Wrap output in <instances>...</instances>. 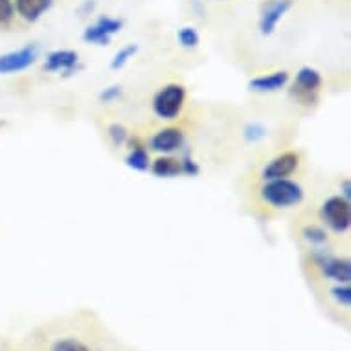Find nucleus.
Instances as JSON below:
<instances>
[{
    "label": "nucleus",
    "instance_id": "obj_1",
    "mask_svg": "<svg viewBox=\"0 0 351 351\" xmlns=\"http://www.w3.org/2000/svg\"><path fill=\"white\" fill-rule=\"evenodd\" d=\"M304 188L291 179L265 180L261 188V199L272 208H293L304 201Z\"/></svg>",
    "mask_w": 351,
    "mask_h": 351
},
{
    "label": "nucleus",
    "instance_id": "obj_2",
    "mask_svg": "<svg viewBox=\"0 0 351 351\" xmlns=\"http://www.w3.org/2000/svg\"><path fill=\"white\" fill-rule=\"evenodd\" d=\"M186 104V88L180 83H167L153 98V112L160 120L179 118Z\"/></svg>",
    "mask_w": 351,
    "mask_h": 351
},
{
    "label": "nucleus",
    "instance_id": "obj_3",
    "mask_svg": "<svg viewBox=\"0 0 351 351\" xmlns=\"http://www.w3.org/2000/svg\"><path fill=\"white\" fill-rule=\"evenodd\" d=\"M324 223L337 234H346L351 228V202L344 197L333 195L322 204Z\"/></svg>",
    "mask_w": 351,
    "mask_h": 351
},
{
    "label": "nucleus",
    "instance_id": "obj_4",
    "mask_svg": "<svg viewBox=\"0 0 351 351\" xmlns=\"http://www.w3.org/2000/svg\"><path fill=\"white\" fill-rule=\"evenodd\" d=\"M311 258L326 278L337 283L351 282V261L348 258H335L322 248H315Z\"/></svg>",
    "mask_w": 351,
    "mask_h": 351
},
{
    "label": "nucleus",
    "instance_id": "obj_5",
    "mask_svg": "<svg viewBox=\"0 0 351 351\" xmlns=\"http://www.w3.org/2000/svg\"><path fill=\"white\" fill-rule=\"evenodd\" d=\"M37 56H39V48L35 45H28L21 50L2 53L0 56V75L17 74V72L29 69L35 63Z\"/></svg>",
    "mask_w": 351,
    "mask_h": 351
},
{
    "label": "nucleus",
    "instance_id": "obj_6",
    "mask_svg": "<svg viewBox=\"0 0 351 351\" xmlns=\"http://www.w3.org/2000/svg\"><path fill=\"white\" fill-rule=\"evenodd\" d=\"M300 166V155L296 151H285L274 156L272 160L267 162V166L261 171L263 180H276V179H289Z\"/></svg>",
    "mask_w": 351,
    "mask_h": 351
},
{
    "label": "nucleus",
    "instance_id": "obj_7",
    "mask_svg": "<svg viewBox=\"0 0 351 351\" xmlns=\"http://www.w3.org/2000/svg\"><path fill=\"white\" fill-rule=\"evenodd\" d=\"M184 140V133L179 127H164L151 136L149 147L160 155H171L175 151L182 149Z\"/></svg>",
    "mask_w": 351,
    "mask_h": 351
},
{
    "label": "nucleus",
    "instance_id": "obj_8",
    "mask_svg": "<svg viewBox=\"0 0 351 351\" xmlns=\"http://www.w3.org/2000/svg\"><path fill=\"white\" fill-rule=\"evenodd\" d=\"M123 26L121 21L112 17H99L98 23L88 26L83 32V40L85 43H93V45H109L110 37L118 34Z\"/></svg>",
    "mask_w": 351,
    "mask_h": 351
},
{
    "label": "nucleus",
    "instance_id": "obj_9",
    "mask_svg": "<svg viewBox=\"0 0 351 351\" xmlns=\"http://www.w3.org/2000/svg\"><path fill=\"white\" fill-rule=\"evenodd\" d=\"M322 83V74L317 69L302 66L296 74V80H294V94L298 99H311V96H315L320 90Z\"/></svg>",
    "mask_w": 351,
    "mask_h": 351
},
{
    "label": "nucleus",
    "instance_id": "obj_10",
    "mask_svg": "<svg viewBox=\"0 0 351 351\" xmlns=\"http://www.w3.org/2000/svg\"><path fill=\"white\" fill-rule=\"evenodd\" d=\"M287 83L289 72H285V70H278V72H271V74H263L258 75V77H254V80H250L248 86H250V90H254V93L271 94L285 88Z\"/></svg>",
    "mask_w": 351,
    "mask_h": 351
},
{
    "label": "nucleus",
    "instance_id": "obj_11",
    "mask_svg": "<svg viewBox=\"0 0 351 351\" xmlns=\"http://www.w3.org/2000/svg\"><path fill=\"white\" fill-rule=\"evenodd\" d=\"M291 6H293V0H276V2H272L259 19V32L263 35H271L276 29L278 23L291 10Z\"/></svg>",
    "mask_w": 351,
    "mask_h": 351
},
{
    "label": "nucleus",
    "instance_id": "obj_12",
    "mask_svg": "<svg viewBox=\"0 0 351 351\" xmlns=\"http://www.w3.org/2000/svg\"><path fill=\"white\" fill-rule=\"evenodd\" d=\"M77 63H80V56L74 50H56V52L48 53L47 61H45V70L70 74L77 66Z\"/></svg>",
    "mask_w": 351,
    "mask_h": 351
},
{
    "label": "nucleus",
    "instance_id": "obj_13",
    "mask_svg": "<svg viewBox=\"0 0 351 351\" xmlns=\"http://www.w3.org/2000/svg\"><path fill=\"white\" fill-rule=\"evenodd\" d=\"M53 0H15L13 6L24 21L35 23L52 8Z\"/></svg>",
    "mask_w": 351,
    "mask_h": 351
},
{
    "label": "nucleus",
    "instance_id": "obj_14",
    "mask_svg": "<svg viewBox=\"0 0 351 351\" xmlns=\"http://www.w3.org/2000/svg\"><path fill=\"white\" fill-rule=\"evenodd\" d=\"M149 169L155 177H160V179H173V177H179L180 175V162L179 158L164 155L151 162Z\"/></svg>",
    "mask_w": 351,
    "mask_h": 351
},
{
    "label": "nucleus",
    "instance_id": "obj_15",
    "mask_svg": "<svg viewBox=\"0 0 351 351\" xmlns=\"http://www.w3.org/2000/svg\"><path fill=\"white\" fill-rule=\"evenodd\" d=\"M125 164L131 169L134 171H147L151 166V160H149V153L145 147L142 145H136L133 149L129 151V155L125 156Z\"/></svg>",
    "mask_w": 351,
    "mask_h": 351
},
{
    "label": "nucleus",
    "instance_id": "obj_16",
    "mask_svg": "<svg viewBox=\"0 0 351 351\" xmlns=\"http://www.w3.org/2000/svg\"><path fill=\"white\" fill-rule=\"evenodd\" d=\"M302 237L313 247H322L328 243V232L318 225H307L302 230Z\"/></svg>",
    "mask_w": 351,
    "mask_h": 351
},
{
    "label": "nucleus",
    "instance_id": "obj_17",
    "mask_svg": "<svg viewBox=\"0 0 351 351\" xmlns=\"http://www.w3.org/2000/svg\"><path fill=\"white\" fill-rule=\"evenodd\" d=\"M136 52H138V45H125V47H121L120 50L114 53V58L110 59V69H123V66L136 56Z\"/></svg>",
    "mask_w": 351,
    "mask_h": 351
},
{
    "label": "nucleus",
    "instance_id": "obj_18",
    "mask_svg": "<svg viewBox=\"0 0 351 351\" xmlns=\"http://www.w3.org/2000/svg\"><path fill=\"white\" fill-rule=\"evenodd\" d=\"M177 40H179L180 47L191 50V48L199 47V43H201V35H199V32H197L193 26H184V28L179 29Z\"/></svg>",
    "mask_w": 351,
    "mask_h": 351
},
{
    "label": "nucleus",
    "instance_id": "obj_19",
    "mask_svg": "<svg viewBox=\"0 0 351 351\" xmlns=\"http://www.w3.org/2000/svg\"><path fill=\"white\" fill-rule=\"evenodd\" d=\"M50 351H93L85 342H81L77 339L66 337V339L56 340L50 348Z\"/></svg>",
    "mask_w": 351,
    "mask_h": 351
},
{
    "label": "nucleus",
    "instance_id": "obj_20",
    "mask_svg": "<svg viewBox=\"0 0 351 351\" xmlns=\"http://www.w3.org/2000/svg\"><path fill=\"white\" fill-rule=\"evenodd\" d=\"M107 136L116 147H120L129 140V131L125 129V125H121V123H110L109 129H107Z\"/></svg>",
    "mask_w": 351,
    "mask_h": 351
},
{
    "label": "nucleus",
    "instance_id": "obj_21",
    "mask_svg": "<svg viewBox=\"0 0 351 351\" xmlns=\"http://www.w3.org/2000/svg\"><path fill=\"white\" fill-rule=\"evenodd\" d=\"M331 298L342 307H350L351 305V287L350 283H339L337 287L331 289Z\"/></svg>",
    "mask_w": 351,
    "mask_h": 351
},
{
    "label": "nucleus",
    "instance_id": "obj_22",
    "mask_svg": "<svg viewBox=\"0 0 351 351\" xmlns=\"http://www.w3.org/2000/svg\"><path fill=\"white\" fill-rule=\"evenodd\" d=\"M180 162V175H186V177H197L201 173V167L197 164L190 155H184L182 158H179Z\"/></svg>",
    "mask_w": 351,
    "mask_h": 351
},
{
    "label": "nucleus",
    "instance_id": "obj_23",
    "mask_svg": "<svg viewBox=\"0 0 351 351\" xmlns=\"http://www.w3.org/2000/svg\"><path fill=\"white\" fill-rule=\"evenodd\" d=\"M267 136V129L259 123H248L247 129H245V138L248 142H259Z\"/></svg>",
    "mask_w": 351,
    "mask_h": 351
},
{
    "label": "nucleus",
    "instance_id": "obj_24",
    "mask_svg": "<svg viewBox=\"0 0 351 351\" xmlns=\"http://www.w3.org/2000/svg\"><path fill=\"white\" fill-rule=\"evenodd\" d=\"M15 17V6L12 0H0V24L12 23Z\"/></svg>",
    "mask_w": 351,
    "mask_h": 351
},
{
    "label": "nucleus",
    "instance_id": "obj_25",
    "mask_svg": "<svg viewBox=\"0 0 351 351\" xmlns=\"http://www.w3.org/2000/svg\"><path fill=\"white\" fill-rule=\"evenodd\" d=\"M118 98H121V86L120 85H112L104 88L101 93H99V99L104 101V104H112Z\"/></svg>",
    "mask_w": 351,
    "mask_h": 351
},
{
    "label": "nucleus",
    "instance_id": "obj_26",
    "mask_svg": "<svg viewBox=\"0 0 351 351\" xmlns=\"http://www.w3.org/2000/svg\"><path fill=\"white\" fill-rule=\"evenodd\" d=\"M340 190H342L340 197H344L346 201L351 202V184H350V180H344V182L340 184Z\"/></svg>",
    "mask_w": 351,
    "mask_h": 351
},
{
    "label": "nucleus",
    "instance_id": "obj_27",
    "mask_svg": "<svg viewBox=\"0 0 351 351\" xmlns=\"http://www.w3.org/2000/svg\"><path fill=\"white\" fill-rule=\"evenodd\" d=\"M0 351H2V350H0Z\"/></svg>",
    "mask_w": 351,
    "mask_h": 351
}]
</instances>
